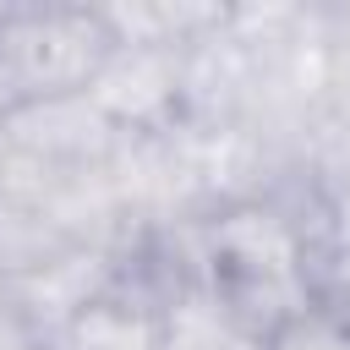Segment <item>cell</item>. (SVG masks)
Here are the masks:
<instances>
[{
	"label": "cell",
	"mask_w": 350,
	"mask_h": 350,
	"mask_svg": "<svg viewBox=\"0 0 350 350\" xmlns=\"http://www.w3.org/2000/svg\"><path fill=\"white\" fill-rule=\"evenodd\" d=\"M262 350H350V323H339L323 306H306L301 317H290L284 328H273L262 339Z\"/></svg>",
	"instance_id": "9"
},
{
	"label": "cell",
	"mask_w": 350,
	"mask_h": 350,
	"mask_svg": "<svg viewBox=\"0 0 350 350\" xmlns=\"http://www.w3.org/2000/svg\"><path fill=\"white\" fill-rule=\"evenodd\" d=\"M115 131H159L180 115V49L170 44H109L93 82L82 88Z\"/></svg>",
	"instance_id": "4"
},
{
	"label": "cell",
	"mask_w": 350,
	"mask_h": 350,
	"mask_svg": "<svg viewBox=\"0 0 350 350\" xmlns=\"http://www.w3.org/2000/svg\"><path fill=\"white\" fill-rule=\"evenodd\" d=\"M0 350H49V339L22 317V306L11 295H0Z\"/></svg>",
	"instance_id": "10"
},
{
	"label": "cell",
	"mask_w": 350,
	"mask_h": 350,
	"mask_svg": "<svg viewBox=\"0 0 350 350\" xmlns=\"http://www.w3.org/2000/svg\"><path fill=\"white\" fill-rule=\"evenodd\" d=\"M71 246H77V241H66L38 202H27V197H16V191H0V284H16V279H27V273L49 268V262L66 257Z\"/></svg>",
	"instance_id": "6"
},
{
	"label": "cell",
	"mask_w": 350,
	"mask_h": 350,
	"mask_svg": "<svg viewBox=\"0 0 350 350\" xmlns=\"http://www.w3.org/2000/svg\"><path fill=\"white\" fill-rule=\"evenodd\" d=\"M109 44L98 5H0V120L82 93Z\"/></svg>",
	"instance_id": "2"
},
{
	"label": "cell",
	"mask_w": 350,
	"mask_h": 350,
	"mask_svg": "<svg viewBox=\"0 0 350 350\" xmlns=\"http://www.w3.org/2000/svg\"><path fill=\"white\" fill-rule=\"evenodd\" d=\"M5 164H11V137H5V120H0V175H5Z\"/></svg>",
	"instance_id": "12"
},
{
	"label": "cell",
	"mask_w": 350,
	"mask_h": 350,
	"mask_svg": "<svg viewBox=\"0 0 350 350\" xmlns=\"http://www.w3.org/2000/svg\"><path fill=\"white\" fill-rule=\"evenodd\" d=\"M0 295H5V284H0Z\"/></svg>",
	"instance_id": "13"
},
{
	"label": "cell",
	"mask_w": 350,
	"mask_h": 350,
	"mask_svg": "<svg viewBox=\"0 0 350 350\" xmlns=\"http://www.w3.org/2000/svg\"><path fill=\"white\" fill-rule=\"evenodd\" d=\"M5 137H11V159L27 170H104L120 131L109 126V115L88 98V93H60L44 104H27L16 115H5Z\"/></svg>",
	"instance_id": "3"
},
{
	"label": "cell",
	"mask_w": 350,
	"mask_h": 350,
	"mask_svg": "<svg viewBox=\"0 0 350 350\" xmlns=\"http://www.w3.org/2000/svg\"><path fill=\"white\" fill-rule=\"evenodd\" d=\"M197 257L202 290L252 339L312 306V252L268 202H230L197 219Z\"/></svg>",
	"instance_id": "1"
},
{
	"label": "cell",
	"mask_w": 350,
	"mask_h": 350,
	"mask_svg": "<svg viewBox=\"0 0 350 350\" xmlns=\"http://www.w3.org/2000/svg\"><path fill=\"white\" fill-rule=\"evenodd\" d=\"M49 345H55V350H164L159 317H153L148 306L115 295V290H109L104 301H93L77 323H66Z\"/></svg>",
	"instance_id": "7"
},
{
	"label": "cell",
	"mask_w": 350,
	"mask_h": 350,
	"mask_svg": "<svg viewBox=\"0 0 350 350\" xmlns=\"http://www.w3.org/2000/svg\"><path fill=\"white\" fill-rule=\"evenodd\" d=\"M159 339L164 350H262V339H252L208 290H191L186 301H175L159 317Z\"/></svg>",
	"instance_id": "8"
},
{
	"label": "cell",
	"mask_w": 350,
	"mask_h": 350,
	"mask_svg": "<svg viewBox=\"0 0 350 350\" xmlns=\"http://www.w3.org/2000/svg\"><path fill=\"white\" fill-rule=\"evenodd\" d=\"M49 350H55V345H49Z\"/></svg>",
	"instance_id": "14"
},
{
	"label": "cell",
	"mask_w": 350,
	"mask_h": 350,
	"mask_svg": "<svg viewBox=\"0 0 350 350\" xmlns=\"http://www.w3.org/2000/svg\"><path fill=\"white\" fill-rule=\"evenodd\" d=\"M115 290V246H71L66 257H55L49 268L5 284V295L22 306V317L55 339L66 323H77L93 301H104Z\"/></svg>",
	"instance_id": "5"
},
{
	"label": "cell",
	"mask_w": 350,
	"mask_h": 350,
	"mask_svg": "<svg viewBox=\"0 0 350 350\" xmlns=\"http://www.w3.org/2000/svg\"><path fill=\"white\" fill-rule=\"evenodd\" d=\"M323 27H328V49H334V71L350 77V0L323 5Z\"/></svg>",
	"instance_id": "11"
}]
</instances>
